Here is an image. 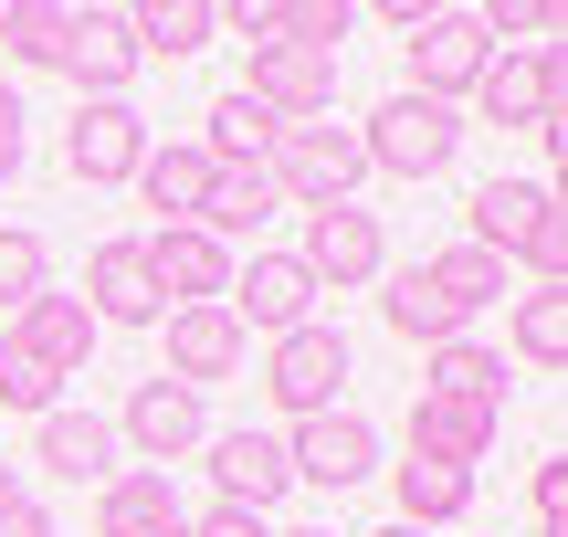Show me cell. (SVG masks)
I'll list each match as a JSON object with an SVG mask.
<instances>
[{
    "label": "cell",
    "mask_w": 568,
    "mask_h": 537,
    "mask_svg": "<svg viewBox=\"0 0 568 537\" xmlns=\"http://www.w3.org/2000/svg\"><path fill=\"white\" fill-rule=\"evenodd\" d=\"M138 243H148V285H159V306L169 316H180V306H222V295H232V253L222 243H211V232H138Z\"/></svg>",
    "instance_id": "12"
},
{
    "label": "cell",
    "mask_w": 568,
    "mask_h": 537,
    "mask_svg": "<svg viewBox=\"0 0 568 537\" xmlns=\"http://www.w3.org/2000/svg\"><path fill=\"white\" fill-rule=\"evenodd\" d=\"M0 537H53V517H42L32 496H11V506H0Z\"/></svg>",
    "instance_id": "40"
},
{
    "label": "cell",
    "mask_w": 568,
    "mask_h": 537,
    "mask_svg": "<svg viewBox=\"0 0 568 537\" xmlns=\"http://www.w3.org/2000/svg\"><path fill=\"white\" fill-rule=\"evenodd\" d=\"M295 264H305V285H316V295H358V285H379V274H389V232H379V211H358V201L305 211Z\"/></svg>",
    "instance_id": "4"
},
{
    "label": "cell",
    "mask_w": 568,
    "mask_h": 537,
    "mask_svg": "<svg viewBox=\"0 0 568 537\" xmlns=\"http://www.w3.org/2000/svg\"><path fill=\"white\" fill-rule=\"evenodd\" d=\"M84 316L95 327H159V285H148V243L138 232H116V243H95L84 253Z\"/></svg>",
    "instance_id": "13"
},
{
    "label": "cell",
    "mask_w": 568,
    "mask_h": 537,
    "mask_svg": "<svg viewBox=\"0 0 568 537\" xmlns=\"http://www.w3.org/2000/svg\"><path fill=\"white\" fill-rule=\"evenodd\" d=\"M284 211V190H274V169H211V190H201V222L190 232H211V243H253V232H264Z\"/></svg>",
    "instance_id": "23"
},
{
    "label": "cell",
    "mask_w": 568,
    "mask_h": 537,
    "mask_svg": "<svg viewBox=\"0 0 568 537\" xmlns=\"http://www.w3.org/2000/svg\"><path fill=\"white\" fill-rule=\"evenodd\" d=\"M485 32H495V42H506V32H558V0H495Z\"/></svg>",
    "instance_id": "36"
},
{
    "label": "cell",
    "mask_w": 568,
    "mask_h": 537,
    "mask_svg": "<svg viewBox=\"0 0 568 537\" xmlns=\"http://www.w3.org/2000/svg\"><path fill=\"white\" fill-rule=\"evenodd\" d=\"M32 464L63 475V485H105V475H116V422H105V412H42Z\"/></svg>",
    "instance_id": "21"
},
{
    "label": "cell",
    "mask_w": 568,
    "mask_h": 537,
    "mask_svg": "<svg viewBox=\"0 0 568 537\" xmlns=\"http://www.w3.org/2000/svg\"><path fill=\"white\" fill-rule=\"evenodd\" d=\"M274 190L295 211H337V201H358V180H368V148H358V126H326V116H305V126H284L274 138Z\"/></svg>",
    "instance_id": "3"
},
{
    "label": "cell",
    "mask_w": 568,
    "mask_h": 537,
    "mask_svg": "<svg viewBox=\"0 0 568 537\" xmlns=\"http://www.w3.org/2000/svg\"><path fill=\"white\" fill-rule=\"evenodd\" d=\"M201 126H211V138H201V159H211V169H264V159H274V138H284V116H264L243 84H232V95H211V116H201Z\"/></svg>",
    "instance_id": "25"
},
{
    "label": "cell",
    "mask_w": 568,
    "mask_h": 537,
    "mask_svg": "<svg viewBox=\"0 0 568 537\" xmlns=\"http://www.w3.org/2000/svg\"><path fill=\"white\" fill-rule=\"evenodd\" d=\"M464 506H474V475L464 464H432V454H410L400 464V527H464Z\"/></svg>",
    "instance_id": "26"
},
{
    "label": "cell",
    "mask_w": 568,
    "mask_h": 537,
    "mask_svg": "<svg viewBox=\"0 0 568 537\" xmlns=\"http://www.w3.org/2000/svg\"><path fill=\"white\" fill-rule=\"evenodd\" d=\"M274 537H337V527H274Z\"/></svg>",
    "instance_id": "41"
},
{
    "label": "cell",
    "mask_w": 568,
    "mask_h": 537,
    "mask_svg": "<svg viewBox=\"0 0 568 537\" xmlns=\"http://www.w3.org/2000/svg\"><path fill=\"white\" fill-rule=\"evenodd\" d=\"M264 391H274V412L284 422H316V412H337V391H347V337L326 327H295V337H274V358H264Z\"/></svg>",
    "instance_id": "6"
},
{
    "label": "cell",
    "mask_w": 568,
    "mask_h": 537,
    "mask_svg": "<svg viewBox=\"0 0 568 537\" xmlns=\"http://www.w3.org/2000/svg\"><path fill=\"white\" fill-rule=\"evenodd\" d=\"M537 537H568V475L537 464Z\"/></svg>",
    "instance_id": "37"
},
{
    "label": "cell",
    "mask_w": 568,
    "mask_h": 537,
    "mask_svg": "<svg viewBox=\"0 0 568 537\" xmlns=\"http://www.w3.org/2000/svg\"><path fill=\"white\" fill-rule=\"evenodd\" d=\"M558 74H568L558 42H495V63L474 74L464 105H474L485 126H548V116H558Z\"/></svg>",
    "instance_id": "5"
},
{
    "label": "cell",
    "mask_w": 568,
    "mask_h": 537,
    "mask_svg": "<svg viewBox=\"0 0 568 537\" xmlns=\"http://www.w3.org/2000/svg\"><path fill=\"white\" fill-rule=\"evenodd\" d=\"M284 464H295V485H326V496H347V485L379 475V433H368V412H316L295 422V443H284Z\"/></svg>",
    "instance_id": "9"
},
{
    "label": "cell",
    "mask_w": 568,
    "mask_h": 537,
    "mask_svg": "<svg viewBox=\"0 0 568 537\" xmlns=\"http://www.w3.org/2000/svg\"><path fill=\"white\" fill-rule=\"evenodd\" d=\"M21 126H32V116H21V95H11V84H0V190L21 180Z\"/></svg>",
    "instance_id": "39"
},
{
    "label": "cell",
    "mask_w": 568,
    "mask_h": 537,
    "mask_svg": "<svg viewBox=\"0 0 568 537\" xmlns=\"http://www.w3.org/2000/svg\"><path fill=\"white\" fill-rule=\"evenodd\" d=\"M422 391H443V401H495V412H506V358L474 348V337H453V348H432V379H422Z\"/></svg>",
    "instance_id": "28"
},
{
    "label": "cell",
    "mask_w": 568,
    "mask_h": 537,
    "mask_svg": "<svg viewBox=\"0 0 568 537\" xmlns=\"http://www.w3.org/2000/svg\"><path fill=\"white\" fill-rule=\"evenodd\" d=\"M232 327H264V337H295V327H316V285H305V264L295 253H253V264H232Z\"/></svg>",
    "instance_id": "10"
},
{
    "label": "cell",
    "mask_w": 568,
    "mask_h": 537,
    "mask_svg": "<svg viewBox=\"0 0 568 537\" xmlns=\"http://www.w3.org/2000/svg\"><path fill=\"white\" fill-rule=\"evenodd\" d=\"M495 433H506V412L495 401H443V391H422L410 401V454H432V464H485L495 454Z\"/></svg>",
    "instance_id": "19"
},
{
    "label": "cell",
    "mask_w": 568,
    "mask_h": 537,
    "mask_svg": "<svg viewBox=\"0 0 568 537\" xmlns=\"http://www.w3.org/2000/svg\"><path fill=\"white\" fill-rule=\"evenodd\" d=\"M464 243H485L495 253V264H527V253L537 243H548V232L568 222V211H558V190L548 180H485V190H474V211H464Z\"/></svg>",
    "instance_id": "8"
},
{
    "label": "cell",
    "mask_w": 568,
    "mask_h": 537,
    "mask_svg": "<svg viewBox=\"0 0 568 537\" xmlns=\"http://www.w3.org/2000/svg\"><path fill=\"white\" fill-rule=\"evenodd\" d=\"M264 116H284V126H305V116H326L337 105V53H305V42H264L253 53V84H243Z\"/></svg>",
    "instance_id": "14"
},
{
    "label": "cell",
    "mask_w": 568,
    "mask_h": 537,
    "mask_svg": "<svg viewBox=\"0 0 568 537\" xmlns=\"http://www.w3.org/2000/svg\"><path fill=\"white\" fill-rule=\"evenodd\" d=\"M389 32L410 53V95H432V105H464L474 74L495 63L485 11H453V0H389Z\"/></svg>",
    "instance_id": "1"
},
{
    "label": "cell",
    "mask_w": 568,
    "mask_h": 537,
    "mask_svg": "<svg viewBox=\"0 0 568 537\" xmlns=\"http://www.w3.org/2000/svg\"><path fill=\"white\" fill-rule=\"evenodd\" d=\"M0 53L11 63H53L63 53V0H0Z\"/></svg>",
    "instance_id": "32"
},
{
    "label": "cell",
    "mask_w": 568,
    "mask_h": 537,
    "mask_svg": "<svg viewBox=\"0 0 568 537\" xmlns=\"http://www.w3.org/2000/svg\"><path fill=\"white\" fill-rule=\"evenodd\" d=\"M63 159H74L84 190L138 180V159H148V116H138V105H74V126H63Z\"/></svg>",
    "instance_id": "15"
},
{
    "label": "cell",
    "mask_w": 568,
    "mask_h": 537,
    "mask_svg": "<svg viewBox=\"0 0 568 537\" xmlns=\"http://www.w3.org/2000/svg\"><path fill=\"white\" fill-rule=\"evenodd\" d=\"M32 295H53V253H42V232L0 222V316H21Z\"/></svg>",
    "instance_id": "31"
},
{
    "label": "cell",
    "mask_w": 568,
    "mask_h": 537,
    "mask_svg": "<svg viewBox=\"0 0 568 537\" xmlns=\"http://www.w3.org/2000/svg\"><path fill=\"white\" fill-rule=\"evenodd\" d=\"M211 422H201V391H180V379H138V401L116 412V454H138L148 475H169L180 454H201Z\"/></svg>",
    "instance_id": "7"
},
{
    "label": "cell",
    "mask_w": 568,
    "mask_h": 537,
    "mask_svg": "<svg viewBox=\"0 0 568 537\" xmlns=\"http://www.w3.org/2000/svg\"><path fill=\"white\" fill-rule=\"evenodd\" d=\"M243 348H253V337L232 327V306H180V316H169V369H159V379H180V391H211V379L243 369Z\"/></svg>",
    "instance_id": "20"
},
{
    "label": "cell",
    "mask_w": 568,
    "mask_h": 537,
    "mask_svg": "<svg viewBox=\"0 0 568 537\" xmlns=\"http://www.w3.org/2000/svg\"><path fill=\"white\" fill-rule=\"evenodd\" d=\"M201 454H211V485H222V506H253V517H274L284 485H295L284 443H274V433H253V422H243V433H211Z\"/></svg>",
    "instance_id": "17"
},
{
    "label": "cell",
    "mask_w": 568,
    "mask_h": 537,
    "mask_svg": "<svg viewBox=\"0 0 568 537\" xmlns=\"http://www.w3.org/2000/svg\"><path fill=\"white\" fill-rule=\"evenodd\" d=\"M95 537H190V506L169 475H148V464H116V475L95 485Z\"/></svg>",
    "instance_id": "18"
},
{
    "label": "cell",
    "mask_w": 568,
    "mask_h": 537,
    "mask_svg": "<svg viewBox=\"0 0 568 537\" xmlns=\"http://www.w3.org/2000/svg\"><path fill=\"white\" fill-rule=\"evenodd\" d=\"M211 32H222V11H211V0H148V11H126V42H138V63H148V53L180 63V53H201Z\"/></svg>",
    "instance_id": "27"
},
{
    "label": "cell",
    "mask_w": 568,
    "mask_h": 537,
    "mask_svg": "<svg viewBox=\"0 0 568 537\" xmlns=\"http://www.w3.org/2000/svg\"><path fill=\"white\" fill-rule=\"evenodd\" d=\"M347 32H358V11H347V0H284V32H274V42H305V53H337Z\"/></svg>",
    "instance_id": "33"
},
{
    "label": "cell",
    "mask_w": 568,
    "mask_h": 537,
    "mask_svg": "<svg viewBox=\"0 0 568 537\" xmlns=\"http://www.w3.org/2000/svg\"><path fill=\"white\" fill-rule=\"evenodd\" d=\"M358 148H368L379 180H443L453 148H464V105H432V95H410V84H400V95L358 126Z\"/></svg>",
    "instance_id": "2"
},
{
    "label": "cell",
    "mask_w": 568,
    "mask_h": 537,
    "mask_svg": "<svg viewBox=\"0 0 568 537\" xmlns=\"http://www.w3.org/2000/svg\"><path fill=\"white\" fill-rule=\"evenodd\" d=\"M379 537H422V527H400V517H389V527H379Z\"/></svg>",
    "instance_id": "43"
},
{
    "label": "cell",
    "mask_w": 568,
    "mask_h": 537,
    "mask_svg": "<svg viewBox=\"0 0 568 537\" xmlns=\"http://www.w3.org/2000/svg\"><path fill=\"white\" fill-rule=\"evenodd\" d=\"M201 190H211V159H201V138H148V159H138V201L159 211V232H180V222H201Z\"/></svg>",
    "instance_id": "22"
},
{
    "label": "cell",
    "mask_w": 568,
    "mask_h": 537,
    "mask_svg": "<svg viewBox=\"0 0 568 537\" xmlns=\"http://www.w3.org/2000/svg\"><path fill=\"white\" fill-rule=\"evenodd\" d=\"M11 496H21V485H11V464H0V506H11Z\"/></svg>",
    "instance_id": "42"
},
{
    "label": "cell",
    "mask_w": 568,
    "mask_h": 537,
    "mask_svg": "<svg viewBox=\"0 0 568 537\" xmlns=\"http://www.w3.org/2000/svg\"><path fill=\"white\" fill-rule=\"evenodd\" d=\"M516 358L527 369H568V285L516 295Z\"/></svg>",
    "instance_id": "29"
},
{
    "label": "cell",
    "mask_w": 568,
    "mask_h": 537,
    "mask_svg": "<svg viewBox=\"0 0 568 537\" xmlns=\"http://www.w3.org/2000/svg\"><path fill=\"white\" fill-rule=\"evenodd\" d=\"M379 316H389V337H410V348H453V337L474 327V316L453 306V295L432 285L422 264H410V274H389V295H379Z\"/></svg>",
    "instance_id": "24"
},
{
    "label": "cell",
    "mask_w": 568,
    "mask_h": 537,
    "mask_svg": "<svg viewBox=\"0 0 568 537\" xmlns=\"http://www.w3.org/2000/svg\"><path fill=\"white\" fill-rule=\"evenodd\" d=\"M63 74L84 84V105H126L138 84V42H126V11H63Z\"/></svg>",
    "instance_id": "11"
},
{
    "label": "cell",
    "mask_w": 568,
    "mask_h": 537,
    "mask_svg": "<svg viewBox=\"0 0 568 537\" xmlns=\"http://www.w3.org/2000/svg\"><path fill=\"white\" fill-rule=\"evenodd\" d=\"M222 32H243V53H264V42L284 32V0H232V11H222Z\"/></svg>",
    "instance_id": "35"
},
{
    "label": "cell",
    "mask_w": 568,
    "mask_h": 537,
    "mask_svg": "<svg viewBox=\"0 0 568 537\" xmlns=\"http://www.w3.org/2000/svg\"><path fill=\"white\" fill-rule=\"evenodd\" d=\"M422 274H432V285H443V295H453V306H464V316H485L495 295H506V264H495L485 243H453V253H432Z\"/></svg>",
    "instance_id": "30"
},
{
    "label": "cell",
    "mask_w": 568,
    "mask_h": 537,
    "mask_svg": "<svg viewBox=\"0 0 568 537\" xmlns=\"http://www.w3.org/2000/svg\"><path fill=\"white\" fill-rule=\"evenodd\" d=\"M190 537H274V517H253V506H211V517H190Z\"/></svg>",
    "instance_id": "38"
},
{
    "label": "cell",
    "mask_w": 568,
    "mask_h": 537,
    "mask_svg": "<svg viewBox=\"0 0 568 537\" xmlns=\"http://www.w3.org/2000/svg\"><path fill=\"white\" fill-rule=\"evenodd\" d=\"M0 337H11V348L32 358V369H53V379H84V358H95V337H105V327L84 316V295H32V306H21Z\"/></svg>",
    "instance_id": "16"
},
{
    "label": "cell",
    "mask_w": 568,
    "mask_h": 537,
    "mask_svg": "<svg viewBox=\"0 0 568 537\" xmlns=\"http://www.w3.org/2000/svg\"><path fill=\"white\" fill-rule=\"evenodd\" d=\"M0 412H32V422H42V412H63V379H53V369H32L11 337H0Z\"/></svg>",
    "instance_id": "34"
}]
</instances>
